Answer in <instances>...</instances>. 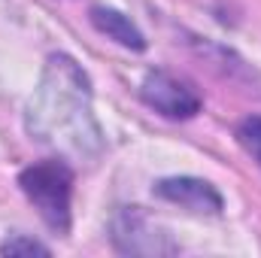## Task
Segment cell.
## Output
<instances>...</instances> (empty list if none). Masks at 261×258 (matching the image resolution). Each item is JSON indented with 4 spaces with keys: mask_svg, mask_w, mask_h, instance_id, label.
<instances>
[{
    "mask_svg": "<svg viewBox=\"0 0 261 258\" xmlns=\"http://www.w3.org/2000/svg\"><path fill=\"white\" fill-rule=\"evenodd\" d=\"M28 131L40 143L64 152L88 155L100 149V128L91 116V85L73 58H49L43 82L28 107Z\"/></svg>",
    "mask_w": 261,
    "mask_h": 258,
    "instance_id": "1",
    "label": "cell"
},
{
    "mask_svg": "<svg viewBox=\"0 0 261 258\" xmlns=\"http://www.w3.org/2000/svg\"><path fill=\"white\" fill-rule=\"evenodd\" d=\"M18 186L24 197L34 203L40 219L55 231L67 234L70 231V194H73V170L61 158L37 161L21 170Z\"/></svg>",
    "mask_w": 261,
    "mask_h": 258,
    "instance_id": "2",
    "label": "cell"
},
{
    "mask_svg": "<svg viewBox=\"0 0 261 258\" xmlns=\"http://www.w3.org/2000/svg\"><path fill=\"white\" fill-rule=\"evenodd\" d=\"M140 97L155 113H161L164 119H173V122H186V119L200 113L197 91L167 70H152L140 85Z\"/></svg>",
    "mask_w": 261,
    "mask_h": 258,
    "instance_id": "3",
    "label": "cell"
},
{
    "mask_svg": "<svg viewBox=\"0 0 261 258\" xmlns=\"http://www.w3.org/2000/svg\"><path fill=\"white\" fill-rule=\"evenodd\" d=\"M113 240L122 252L130 255H164V252H176V246L167 240V234H161L140 210H125L119 213L116 225H113Z\"/></svg>",
    "mask_w": 261,
    "mask_h": 258,
    "instance_id": "4",
    "label": "cell"
},
{
    "mask_svg": "<svg viewBox=\"0 0 261 258\" xmlns=\"http://www.w3.org/2000/svg\"><path fill=\"white\" fill-rule=\"evenodd\" d=\"M155 194L170 200V203H179L192 213H219L222 210V194L216 192V186L206 183V179H197V176L161 179L155 186Z\"/></svg>",
    "mask_w": 261,
    "mask_h": 258,
    "instance_id": "5",
    "label": "cell"
},
{
    "mask_svg": "<svg viewBox=\"0 0 261 258\" xmlns=\"http://www.w3.org/2000/svg\"><path fill=\"white\" fill-rule=\"evenodd\" d=\"M91 24H94L103 37L116 40V43L125 46V49H134V52H143V49H146V37L140 34V28L130 21L128 15H122L119 9H103V6L91 9Z\"/></svg>",
    "mask_w": 261,
    "mask_h": 258,
    "instance_id": "6",
    "label": "cell"
},
{
    "mask_svg": "<svg viewBox=\"0 0 261 258\" xmlns=\"http://www.w3.org/2000/svg\"><path fill=\"white\" fill-rule=\"evenodd\" d=\"M237 140H240V146L258 161V167H261V116L243 119L240 128H237Z\"/></svg>",
    "mask_w": 261,
    "mask_h": 258,
    "instance_id": "7",
    "label": "cell"
},
{
    "mask_svg": "<svg viewBox=\"0 0 261 258\" xmlns=\"http://www.w3.org/2000/svg\"><path fill=\"white\" fill-rule=\"evenodd\" d=\"M3 255H49V249L37 240H28V237H15V240H6L0 246Z\"/></svg>",
    "mask_w": 261,
    "mask_h": 258,
    "instance_id": "8",
    "label": "cell"
}]
</instances>
